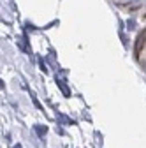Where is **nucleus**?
<instances>
[{
  "label": "nucleus",
  "instance_id": "obj_1",
  "mask_svg": "<svg viewBox=\"0 0 146 148\" xmlns=\"http://www.w3.org/2000/svg\"><path fill=\"white\" fill-rule=\"evenodd\" d=\"M144 37H146V34H144V30H143V34L137 37V46H136V53H137V58L141 60V53L144 51Z\"/></svg>",
  "mask_w": 146,
  "mask_h": 148
},
{
  "label": "nucleus",
  "instance_id": "obj_2",
  "mask_svg": "<svg viewBox=\"0 0 146 148\" xmlns=\"http://www.w3.org/2000/svg\"><path fill=\"white\" fill-rule=\"evenodd\" d=\"M16 148H21V146H20V145H18V146H16Z\"/></svg>",
  "mask_w": 146,
  "mask_h": 148
}]
</instances>
